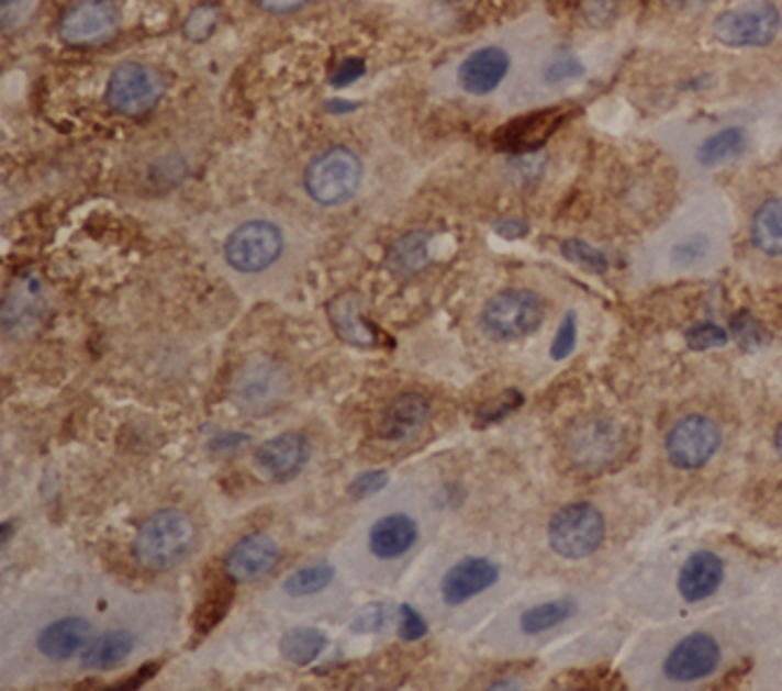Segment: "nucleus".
Instances as JSON below:
<instances>
[{"instance_id":"72a5a7b5","label":"nucleus","mask_w":782,"mask_h":691,"mask_svg":"<svg viewBox=\"0 0 782 691\" xmlns=\"http://www.w3.org/2000/svg\"><path fill=\"white\" fill-rule=\"evenodd\" d=\"M707 252H710V241L701 233H693L672 247L670 259L677 266H695L707 257Z\"/></svg>"},{"instance_id":"4468645a","label":"nucleus","mask_w":782,"mask_h":691,"mask_svg":"<svg viewBox=\"0 0 782 691\" xmlns=\"http://www.w3.org/2000/svg\"><path fill=\"white\" fill-rule=\"evenodd\" d=\"M280 558L278 542L266 532H254L237 542L226 558V575L235 583H249L266 577Z\"/></svg>"},{"instance_id":"cd10ccee","label":"nucleus","mask_w":782,"mask_h":691,"mask_svg":"<svg viewBox=\"0 0 782 691\" xmlns=\"http://www.w3.org/2000/svg\"><path fill=\"white\" fill-rule=\"evenodd\" d=\"M745 144L747 137H745V130L740 127H726L714 132L712 137H707L699 148V163L705 167H717L730 158L740 156Z\"/></svg>"},{"instance_id":"f3484780","label":"nucleus","mask_w":782,"mask_h":691,"mask_svg":"<svg viewBox=\"0 0 782 691\" xmlns=\"http://www.w3.org/2000/svg\"><path fill=\"white\" fill-rule=\"evenodd\" d=\"M431 419V402L421 393H402L386 404L379 419V435L388 443H402L416 435Z\"/></svg>"},{"instance_id":"5701e85b","label":"nucleus","mask_w":782,"mask_h":691,"mask_svg":"<svg viewBox=\"0 0 782 691\" xmlns=\"http://www.w3.org/2000/svg\"><path fill=\"white\" fill-rule=\"evenodd\" d=\"M134 649V635L127 631H109L90 639L82 649V668L88 670H113L121 666Z\"/></svg>"},{"instance_id":"f257e3e1","label":"nucleus","mask_w":782,"mask_h":691,"mask_svg":"<svg viewBox=\"0 0 782 691\" xmlns=\"http://www.w3.org/2000/svg\"><path fill=\"white\" fill-rule=\"evenodd\" d=\"M198 538L196 522L179 509H165L142 522L132 553L144 569L167 571L189 558Z\"/></svg>"},{"instance_id":"f03ea898","label":"nucleus","mask_w":782,"mask_h":691,"mask_svg":"<svg viewBox=\"0 0 782 691\" xmlns=\"http://www.w3.org/2000/svg\"><path fill=\"white\" fill-rule=\"evenodd\" d=\"M606 536V520L592 503H569L548 525V544L565 560H585L597 553Z\"/></svg>"},{"instance_id":"473e14b6","label":"nucleus","mask_w":782,"mask_h":691,"mask_svg":"<svg viewBox=\"0 0 782 691\" xmlns=\"http://www.w3.org/2000/svg\"><path fill=\"white\" fill-rule=\"evenodd\" d=\"M522 404H524V395H522L520 391H515V389H507V391H503V393L499 395L496 402H491L489 408H484V410L478 412V424H474V426L484 428V426L496 424V421H501V419H505L507 414H513L515 410H520Z\"/></svg>"},{"instance_id":"f704fd0d","label":"nucleus","mask_w":782,"mask_h":691,"mask_svg":"<svg viewBox=\"0 0 782 691\" xmlns=\"http://www.w3.org/2000/svg\"><path fill=\"white\" fill-rule=\"evenodd\" d=\"M686 344L691 350H710V348H722L728 344V332L714 323H703L695 325L686 332Z\"/></svg>"},{"instance_id":"2eb2a0df","label":"nucleus","mask_w":782,"mask_h":691,"mask_svg":"<svg viewBox=\"0 0 782 691\" xmlns=\"http://www.w3.org/2000/svg\"><path fill=\"white\" fill-rule=\"evenodd\" d=\"M501 577V569L494 560L489 558H478V555H470V558L458 560L439 583L442 598L447 604L458 606L468 602L470 598H478L480 593L489 591Z\"/></svg>"},{"instance_id":"393cba45","label":"nucleus","mask_w":782,"mask_h":691,"mask_svg":"<svg viewBox=\"0 0 782 691\" xmlns=\"http://www.w3.org/2000/svg\"><path fill=\"white\" fill-rule=\"evenodd\" d=\"M752 243L769 257L782 255V200H767L752 219Z\"/></svg>"},{"instance_id":"a19ab883","label":"nucleus","mask_w":782,"mask_h":691,"mask_svg":"<svg viewBox=\"0 0 782 691\" xmlns=\"http://www.w3.org/2000/svg\"><path fill=\"white\" fill-rule=\"evenodd\" d=\"M388 610L383 604H371L367 606V610L357 616L353 621V631L355 633H373V631H381L386 626V618H388Z\"/></svg>"},{"instance_id":"c756f323","label":"nucleus","mask_w":782,"mask_h":691,"mask_svg":"<svg viewBox=\"0 0 782 691\" xmlns=\"http://www.w3.org/2000/svg\"><path fill=\"white\" fill-rule=\"evenodd\" d=\"M569 689H581V691H608V689H623L625 684L621 682V676L608 666H594V668H581L573 670L569 676Z\"/></svg>"},{"instance_id":"58836bf2","label":"nucleus","mask_w":782,"mask_h":691,"mask_svg":"<svg viewBox=\"0 0 782 691\" xmlns=\"http://www.w3.org/2000/svg\"><path fill=\"white\" fill-rule=\"evenodd\" d=\"M428 635V623L412 604L400 606V637L404 643H416V639Z\"/></svg>"},{"instance_id":"3c124183","label":"nucleus","mask_w":782,"mask_h":691,"mask_svg":"<svg viewBox=\"0 0 782 691\" xmlns=\"http://www.w3.org/2000/svg\"><path fill=\"white\" fill-rule=\"evenodd\" d=\"M682 3H684V5H691V3H693V0H682Z\"/></svg>"},{"instance_id":"b1692460","label":"nucleus","mask_w":782,"mask_h":691,"mask_svg":"<svg viewBox=\"0 0 782 691\" xmlns=\"http://www.w3.org/2000/svg\"><path fill=\"white\" fill-rule=\"evenodd\" d=\"M233 583L235 581L228 575L216 577L210 583V588L205 591V595H202L198 610H196V616H193L196 637L210 635L219 626V623L224 621V616L231 610V602H233Z\"/></svg>"},{"instance_id":"6e6552de","label":"nucleus","mask_w":782,"mask_h":691,"mask_svg":"<svg viewBox=\"0 0 782 691\" xmlns=\"http://www.w3.org/2000/svg\"><path fill=\"white\" fill-rule=\"evenodd\" d=\"M289 379L284 369L266 358L249 360L233 381V400L249 414H266L287 398Z\"/></svg>"},{"instance_id":"c85d7f7f","label":"nucleus","mask_w":782,"mask_h":691,"mask_svg":"<svg viewBox=\"0 0 782 691\" xmlns=\"http://www.w3.org/2000/svg\"><path fill=\"white\" fill-rule=\"evenodd\" d=\"M332 579H334V567L327 562H317L311 567L297 569L294 575H289L282 588L284 593L292 598H309L325 591V588L332 583Z\"/></svg>"},{"instance_id":"1a4fd4ad","label":"nucleus","mask_w":782,"mask_h":691,"mask_svg":"<svg viewBox=\"0 0 782 691\" xmlns=\"http://www.w3.org/2000/svg\"><path fill=\"white\" fill-rule=\"evenodd\" d=\"M722 445V431L705 414H691L677 421L668 433V459L682 470H695L710 464Z\"/></svg>"},{"instance_id":"bb28decb","label":"nucleus","mask_w":782,"mask_h":691,"mask_svg":"<svg viewBox=\"0 0 782 691\" xmlns=\"http://www.w3.org/2000/svg\"><path fill=\"white\" fill-rule=\"evenodd\" d=\"M576 614V602L571 598H562V600H550L532 606V610H526L520 616V628L526 635H538L546 633L559 623L571 618Z\"/></svg>"},{"instance_id":"9d476101","label":"nucleus","mask_w":782,"mask_h":691,"mask_svg":"<svg viewBox=\"0 0 782 691\" xmlns=\"http://www.w3.org/2000/svg\"><path fill=\"white\" fill-rule=\"evenodd\" d=\"M121 29V8L115 0H76L62 14L59 36L69 45L107 43Z\"/></svg>"},{"instance_id":"7ed1b4c3","label":"nucleus","mask_w":782,"mask_h":691,"mask_svg":"<svg viewBox=\"0 0 782 691\" xmlns=\"http://www.w3.org/2000/svg\"><path fill=\"white\" fill-rule=\"evenodd\" d=\"M482 330L496 342H520L546 320V303L532 290H503L487 301Z\"/></svg>"},{"instance_id":"7c9ffc66","label":"nucleus","mask_w":782,"mask_h":691,"mask_svg":"<svg viewBox=\"0 0 782 691\" xmlns=\"http://www.w3.org/2000/svg\"><path fill=\"white\" fill-rule=\"evenodd\" d=\"M562 255H565L567 261L578 264V266L585 268V271H590V274H606V268H608V259H606L604 252H600L597 247L588 245V243L581 241V238H569V241H565Z\"/></svg>"},{"instance_id":"0eeeda50","label":"nucleus","mask_w":782,"mask_h":691,"mask_svg":"<svg viewBox=\"0 0 782 691\" xmlns=\"http://www.w3.org/2000/svg\"><path fill=\"white\" fill-rule=\"evenodd\" d=\"M284 249L282 231L257 219V222H247L237 226L226 241V261L241 274H259L266 271L268 266H273Z\"/></svg>"},{"instance_id":"dca6fc26","label":"nucleus","mask_w":782,"mask_h":691,"mask_svg":"<svg viewBox=\"0 0 782 691\" xmlns=\"http://www.w3.org/2000/svg\"><path fill=\"white\" fill-rule=\"evenodd\" d=\"M510 71V57L505 49L489 45L482 49H474L466 62L458 66V80L468 94L484 97L499 90Z\"/></svg>"},{"instance_id":"9b49d317","label":"nucleus","mask_w":782,"mask_h":691,"mask_svg":"<svg viewBox=\"0 0 782 691\" xmlns=\"http://www.w3.org/2000/svg\"><path fill=\"white\" fill-rule=\"evenodd\" d=\"M311 461V443L303 433H280L254 452V468L268 482L294 480Z\"/></svg>"},{"instance_id":"c9c22d12","label":"nucleus","mask_w":782,"mask_h":691,"mask_svg":"<svg viewBox=\"0 0 782 691\" xmlns=\"http://www.w3.org/2000/svg\"><path fill=\"white\" fill-rule=\"evenodd\" d=\"M576 336H578V317L573 311H569L559 325L552 346H550V358L552 360H565L569 358L576 348Z\"/></svg>"},{"instance_id":"de8ad7c7","label":"nucleus","mask_w":782,"mask_h":691,"mask_svg":"<svg viewBox=\"0 0 782 691\" xmlns=\"http://www.w3.org/2000/svg\"><path fill=\"white\" fill-rule=\"evenodd\" d=\"M257 3H259L266 12L284 14V12H292V10H299L301 5H305V0H257Z\"/></svg>"},{"instance_id":"ea45409f","label":"nucleus","mask_w":782,"mask_h":691,"mask_svg":"<svg viewBox=\"0 0 782 691\" xmlns=\"http://www.w3.org/2000/svg\"><path fill=\"white\" fill-rule=\"evenodd\" d=\"M583 71H585V69H583L581 59L573 57V55H562V57H555V59L548 64L546 80H548V82H565V80L583 76Z\"/></svg>"},{"instance_id":"aec40b11","label":"nucleus","mask_w":782,"mask_h":691,"mask_svg":"<svg viewBox=\"0 0 782 691\" xmlns=\"http://www.w3.org/2000/svg\"><path fill=\"white\" fill-rule=\"evenodd\" d=\"M92 639V626L85 618H57L38 635V651L53 661H66L82 651Z\"/></svg>"},{"instance_id":"a18cd8bd","label":"nucleus","mask_w":782,"mask_h":691,"mask_svg":"<svg viewBox=\"0 0 782 691\" xmlns=\"http://www.w3.org/2000/svg\"><path fill=\"white\" fill-rule=\"evenodd\" d=\"M158 668H160V664H146L144 668H139L137 672H134V676H132L130 680H125V682H121V684H113V689H137V687H142L144 682H148L153 676H156Z\"/></svg>"},{"instance_id":"2f4dec72","label":"nucleus","mask_w":782,"mask_h":691,"mask_svg":"<svg viewBox=\"0 0 782 691\" xmlns=\"http://www.w3.org/2000/svg\"><path fill=\"white\" fill-rule=\"evenodd\" d=\"M216 26H219V8L202 3L189 14V20L183 24V33L186 38L191 41H208L216 31Z\"/></svg>"},{"instance_id":"39448f33","label":"nucleus","mask_w":782,"mask_h":691,"mask_svg":"<svg viewBox=\"0 0 782 691\" xmlns=\"http://www.w3.org/2000/svg\"><path fill=\"white\" fill-rule=\"evenodd\" d=\"M782 26L780 10L769 0H752L722 12L714 20V38L728 47H763L775 41Z\"/></svg>"},{"instance_id":"f8f14e48","label":"nucleus","mask_w":782,"mask_h":691,"mask_svg":"<svg viewBox=\"0 0 782 691\" xmlns=\"http://www.w3.org/2000/svg\"><path fill=\"white\" fill-rule=\"evenodd\" d=\"M722 661L719 643L707 633H691L668 654L662 672L672 682H699L710 678Z\"/></svg>"},{"instance_id":"e433bc0d","label":"nucleus","mask_w":782,"mask_h":691,"mask_svg":"<svg viewBox=\"0 0 782 691\" xmlns=\"http://www.w3.org/2000/svg\"><path fill=\"white\" fill-rule=\"evenodd\" d=\"M730 332H734V336L745 348H757L763 342L761 323L750 311H742L734 320H730Z\"/></svg>"},{"instance_id":"ddd939ff","label":"nucleus","mask_w":782,"mask_h":691,"mask_svg":"<svg viewBox=\"0 0 782 691\" xmlns=\"http://www.w3.org/2000/svg\"><path fill=\"white\" fill-rule=\"evenodd\" d=\"M567 115L569 113L565 109H546L515 118V121L496 130L494 142L499 148L510 151V154H532V151H538L562 127Z\"/></svg>"},{"instance_id":"4be33fe9","label":"nucleus","mask_w":782,"mask_h":691,"mask_svg":"<svg viewBox=\"0 0 782 691\" xmlns=\"http://www.w3.org/2000/svg\"><path fill=\"white\" fill-rule=\"evenodd\" d=\"M431 259V233L410 231L398 238L386 252L388 271L398 278H412Z\"/></svg>"},{"instance_id":"8fccbe9b","label":"nucleus","mask_w":782,"mask_h":691,"mask_svg":"<svg viewBox=\"0 0 782 691\" xmlns=\"http://www.w3.org/2000/svg\"><path fill=\"white\" fill-rule=\"evenodd\" d=\"M775 449H778L780 459H782V424H780V426H778V431H775Z\"/></svg>"},{"instance_id":"49530a36","label":"nucleus","mask_w":782,"mask_h":691,"mask_svg":"<svg viewBox=\"0 0 782 691\" xmlns=\"http://www.w3.org/2000/svg\"><path fill=\"white\" fill-rule=\"evenodd\" d=\"M496 233L507 241H517L529 233V226H526V222H517V219H507V222L496 224Z\"/></svg>"},{"instance_id":"412c9836","label":"nucleus","mask_w":782,"mask_h":691,"mask_svg":"<svg viewBox=\"0 0 782 691\" xmlns=\"http://www.w3.org/2000/svg\"><path fill=\"white\" fill-rule=\"evenodd\" d=\"M418 538V525L404 513L386 515L373 522L369 532V550L379 560H395L402 558L406 550H412Z\"/></svg>"},{"instance_id":"423d86ee","label":"nucleus","mask_w":782,"mask_h":691,"mask_svg":"<svg viewBox=\"0 0 782 691\" xmlns=\"http://www.w3.org/2000/svg\"><path fill=\"white\" fill-rule=\"evenodd\" d=\"M163 90V78L156 69L139 62H125L115 66L109 78L107 104L115 113L142 115L158 104Z\"/></svg>"},{"instance_id":"a211bd4d","label":"nucleus","mask_w":782,"mask_h":691,"mask_svg":"<svg viewBox=\"0 0 782 691\" xmlns=\"http://www.w3.org/2000/svg\"><path fill=\"white\" fill-rule=\"evenodd\" d=\"M724 581V560L712 550H695L679 569L677 588L686 602H703L719 591Z\"/></svg>"},{"instance_id":"37998d69","label":"nucleus","mask_w":782,"mask_h":691,"mask_svg":"<svg viewBox=\"0 0 782 691\" xmlns=\"http://www.w3.org/2000/svg\"><path fill=\"white\" fill-rule=\"evenodd\" d=\"M33 10V0H3V26L14 29Z\"/></svg>"},{"instance_id":"4c0bfd02","label":"nucleus","mask_w":782,"mask_h":691,"mask_svg":"<svg viewBox=\"0 0 782 691\" xmlns=\"http://www.w3.org/2000/svg\"><path fill=\"white\" fill-rule=\"evenodd\" d=\"M386 484H388V470L371 468V470H365V473H360L348 484V494L353 499H367V497L379 494Z\"/></svg>"},{"instance_id":"6ab92c4d","label":"nucleus","mask_w":782,"mask_h":691,"mask_svg":"<svg viewBox=\"0 0 782 691\" xmlns=\"http://www.w3.org/2000/svg\"><path fill=\"white\" fill-rule=\"evenodd\" d=\"M327 313L336 334L342 336L346 344L362 346V348L377 344V327H373L371 320L367 317L362 297L357 292H344L334 297L329 301Z\"/></svg>"},{"instance_id":"c03bdc74","label":"nucleus","mask_w":782,"mask_h":691,"mask_svg":"<svg viewBox=\"0 0 782 691\" xmlns=\"http://www.w3.org/2000/svg\"><path fill=\"white\" fill-rule=\"evenodd\" d=\"M750 670H752V659H742L734 668L726 670L724 678L717 684H712V689H738L742 680L750 676Z\"/></svg>"},{"instance_id":"20e7f679","label":"nucleus","mask_w":782,"mask_h":691,"mask_svg":"<svg viewBox=\"0 0 782 691\" xmlns=\"http://www.w3.org/2000/svg\"><path fill=\"white\" fill-rule=\"evenodd\" d=\"M305 191L320 205H342L350 200L362 183V163L353 151L334 146L322 154L305 170Z\"/></svg>"},{"instance_id":"09e8293b","label":"nucleus","mask_w":782,"mask_h":691,"mask_svg":"<svg viewBox=\"0 0 782 691\" xmlns=\"http://www.w3.org/2000/svg\"><path fill=\"white\" fill-rule=\"evenodd\" d=\"M249 443V437L247 435H233V433H221L219 437H216V441L212 443V447L214 449H224V447H228V449H233V447H237V445H247Z\"/></svg>"},{"instance_id":"79ce46f5","label":"nucleus","mask_w":782,"mask_h":691,"mask_svg":"<svg viewBox=\"0 0 782 691\" xmlns=\"http://www.w3.org/2000/svg\"><path fill=\"white\" fill-rule=\"evenodd\" d=\"M362 74H365V62L360 57H350L334 71L332 86L346 88V86H350V82H355L357 78H360Z\"/></svg>"},{"instance_id":"a878e982","label":"nucleus","mask_w":782,"mask_h":691,"mask_svg":"<svg viewBox=\"0 0 782 691\" xmlns=\"http://www.w3.org/2000/svg\"><path fill=\"white\" fill-rule=\"evenodd\" d=\"M327 645H329V639L322 631L299 626V628H292L282 635L280 654L287 661H292L297 666H309L317 659V656L325 654Z\"/></svg>"}]
</instances>
